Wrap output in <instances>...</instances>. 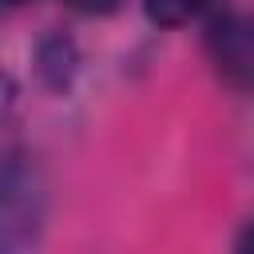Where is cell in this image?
Returning a JSON list of instances; mask_svg holds the SVG:
<instances>
[{
	"label": "cell",
	"instance_id": "obj_3",
	"mask_svg": "<svg viewBox=\"0 0 254 254\" xmlns=\"http://www.w3.org/2000/svg\"><path fill=\"white\" fill-rule=\"evenodd\" d=\"M36 60H40V75L48 79V87H67V79L75 71V44L56 32V36L40 40Z\"/></svg>",
	"mask_w": 254,
	"mask_h": 254
},
{
	"label": "cell",
	"instance_id": "obj_5",
	"mask_svg": "<svg viewBox=\"0 0 254 254\" xmlns=\"http://www.w3.org/2000/svg\"><path fill=\"white\" fill-rule=\"evenodd\" d=\"M64 4L79 16H111V12H119L123 0H64Z\"/></svg>",
	"mask_w": 254,
	"mask_h": 254
},
{
	"label": "cell",
	"instance_id": "obj_2",
	"mask_svg": "<svg viewBox=\"0 0 254 254\" xmlns=\"http://www.w3.org/2000/svg\"><path fill=\"white\" fill-rule=\"evenodd\" d=\"M40 218V187H36V175L32 167H24L16 155L8 159V171H4V246H20V230L36 226Z\"/></svg>",
	"mask_w": 254,
	"mask_h": 254
},
{
	"label": "cell",
	"instance_id": "obj_4",
	"mask_svg": "<svg viewBox=\"0 0 254 254\" xmlns=\"http://www.w3.org/2000/svg\"><path fill=\"white\" fill-rule=\"evenodd\" d=\"M214 0H143V12L155 28H183L198 20Z\"/></svg>",
	"mask_w": 254,
	"mask_h": 254
},
{
	"label": "cell",
	"instance_id": "obj_6",
	"mask_svg": "<svg viewBox=\"0 0 254 254\" xmlns=\"http://www.w3.org/2000/svg\"><path fill=\"white\" fill-rule=\"evenodd\" d=\"M238 246H242V250H254V222H250V230L238 238Z\"/></svg>",
	"mask_w": 254,
	"mask_h": 254
},
{
	"label": "cell",
	"instance_id": "obj_7",
	"mask_svg": "<svg viewBox=\"0 0 254 254\" xmlns=\"http://www.w3.org/2000/svg\"><path fill=\"white\" fill-rule=\"evenodd\" d=\"M8 8H20V4H32V0H4Z\"/></svg>",
	"mask_w": 254,
	"mask_h": 254
},
{
	"label": "cell",
	"instance_id": "obj_1",
	"mask_svg": "<svg viewBox=\"0 0 254 254\" xmlns=\"http://www.w3.org/2000/svg\"><path fill=\"white\" fill-rule=\"evenodd\" d=\"M206 56L222 83L254 87V12L222 8L206 24Z\"/></svg>",
	"mask_w": 254,
	"mask_h": 254
}]
</instances>
